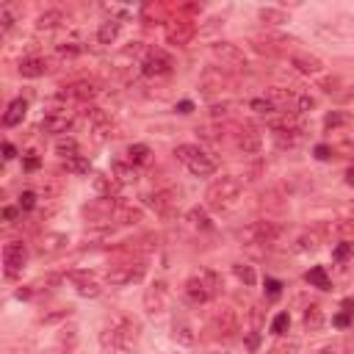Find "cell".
<instances>
[{
  "label": "cell",
  "instance_id": "obj_44",
  "mask_svg": "<svg viewBox=\"0 0 354 354\" xmlns=\"http://www.w3.org/2000/svg\"><path fill=\"white\" fill-rule=\"evenodd\" d=\"M14 23H17V14L12 12V6H0V31L9 34L14 28Z\"/></svg>",
  "mask_w": 354,
  "mask_h": 354
},
{
  "label": "cell",
  "instance_id": "obj_45",
  "mask_svg": "<svg viewBox=\"0 0 354 354\" xmlns=\"http://www.w3.org/2000/svg\"><path fill=\"white\" fill-rule=\"evenodd\" d=\"M266 354H299V343H296V340H280V343H274Z\"/></svg>",
  "mask_w": 354,
  "mask_h": 354
},
{
  "label": "cell",
  "instance_id": "obj_9",
  "mask_svg": "<svg viewBox=\"0 0 354 354\" xmlns=\"http://www.w3.org/2000/svg\"><path fill=\"white\" fill-rule=\"evenodd\" d=\"M111 329H114V337H116V351H130L136 343H138V324L127 315H119L111 321Z\"/></svg>",
  "mask_w": 354,
  "mask_h": 354
},
{
  "label": "cell",
  "instance_id": "obj_53",
  "mask_svg": "<svg viewBox=\"0 0 354 354\" xmlns=\"http://www.w3.org/2000/svg\"><path fill=\"white\" fill-rule=\"evenodd\" d=\"M340 307H343V313L354 321V299H351V296H348V299H343V302H340Z\"/></svg>",
  "mask_w": 354,
  "mask_h": 354
},
{
  "label": "cell",
  "instance_id": "obj_34",
  "mask_svg": "<svg viewBox=\"0 0 354 354\" xmlns=\"http://www.w3.org/2000/svg\"><path fill=\"white\" fill-rule=\"evenodd\" d=\"M274 141H277V147H288V149H293L299 141H302V130H274Z\"/></svg>",
  "mask_w": 354,
  "mask_h": 354
},
{
  "label": "cell",
  "instance_id": "obj_1",
  "mask_svg": "<svg viewBox=\"0 0 354 354\" xmlns=\"http://www.w3.org/2000/svg\"><path fill=\"white\" fill-rule=\"evenodd\" d=\"M241 191H244L241 177H236V174H222V177H216V180L208 186L205 202H208V208H214V211H227L230 205L238 202Z\"/></svg>",
  "mask_w": 354,
  "mask_h": 354
},
{
  "label": "cell",
  "instance_id": "obj_46",
  "mask_svg": "<svg viewBox=\"0 0 354 354\" xmlns=\"http://www.w3.org/2000/svg\"><path fill=\"white\" fill-rule=\"evenodd\" d=\"M288 326H291V315H288V313L274 315V321H271V332H274V335H285Z\"/></svg>",
  "mask_w": 354,
  "mask_h": 354
},
{
  "label": "cell",
  "instance_id": "obj_62",
  "mask_svg": "<svg viewBox=\"0 0 354 354\" xmlns=\"http://www.w3.org/2000/svg\"><path fill=\"white\" fill-rule=\"evenodd\" d=\"M346 186H354V166L346 169Z\"/></svg>",
  "mask_w": 354,
  "mask_h": 354
},
{
  "label": "cell",
  "instance_id": "obj_5",
  "mask_svg": "<svg viewBox=\"0 0 354 354\" xmlns=\"http://www.w3.org/2000/svg\"><path fill=\"white\" fill-rule=\"evenodd\" d=\"M147 277V266L141 260H130V263H119V266H111L105 271V282L114 285V288H122V285H133V282H141Z\"/></svg>",
  "mask_w": 354,
  "mask_h": 354
},
{
  "label": "cell",
  "instance_id": "obj_52",
  "mask_svg": "<svg viewBox=\"0 0 354 354\" xmlns=\"http://www.w3.org/2000/svg\"><path fill=\"white\" fill-rule=\"evenodd\" d=\"M335 258H337V260H346V258H351V244H340V247L335 249Z\"/></svg>",
  "mask_w": 354,
  "mask_h": 354
},
{
  "label": "cell",
  "instance_id": "obj_41",
  "mask_svg": "<svg viewBox=\"0 0 354 354\" xmlns=\"http://www.w3.org/2000/svg\"><path fill=\"white\" fill-rule=\"evenodd\" d=\"M67 171H72V174H89L92 171V163H89V158L78 155V158H70L67 160Z\"/></svg>",
  "mask_w": 354,
  "mask_h": 354
},
{
  "label": "cell",
  "instance_id": "obj_27",
  "mask_svg": "<svg viewBox=\"0 0 354 354\" xmlns=\"http://www.w3.org/2000/svg\"><path fill=\"white\" fill-rule=\"evenodd\" d=\"M119 34H122V23L111 17V20L100 23V28H97V42H100V45H114V42L119 39Z\"/></svg>",
  "mask_w": 354,
  "mask_h": 354
},
{
  "label": "cell",
  "instance_id": "obj_18",
  "mask_svg": "<svg viewBox=\"0 0 354 354\" xmlns=\"http://www.w3.org/2000/svg\"><path fill=\"white\" fill-rule=\"evenodd\" d=\"M72 125H75V114L72 111H61V114H50V116H45L42 119V130L45 133H70L72 130Z\"/></svg>",
  "mask_w": 354,
  "mask_h": 354
},
{
  "label": "cell",
  "instance_id": "obj_51",
  "mask_svg": "<svg viewBox=\"0 0 354 354\" xmlns=\"http://www.w3.org/2000/svg\"><path fill=\"white\" fill-rule=\"evenodd\" d=\"M78 53H81V48H78V45H72V42L59 48V56H78Z\"/></svg>",
  "mask_w": 354,
  "mask_h": 354
},
{
  "label": "cell",
  "instance_id": "obj_23",
  "mask_svg": "<svg viewBox=\"0 0 354 354\" xmlns=\"http://www.w3.org/2000/svg\"><path fill=\"white\" fill-rule=\"evenodd\" d=\"M25 116H28V103L23 97H17V100L9 103L6 114H3V127H17V125L25 122Z\"/></svg>",
  "mask_w": 354,
  "mask_h": 354
},
{
  "label": "cell",
  "instance_id": "obj_54",
  "mask_svg": "<svg viewBox=\"0 0 354 354\" xmlns=\"http://www.w3.org/2000/svg\"><path fill=\"white\" fill-rule=\"evenodd\" d=\"M337 100H340V103H354V83H351V86H346V92H340V94H337Z\"/></svg>",
  "mask_w": 354,
  "mask_h": 354
},
{
  "label": "cell",
  "instance_id": "obj_12",
  "mask_svg": "<svg viewBox=\"0 0 354 354\" xmlns=\"http://www.w3.org/2000/svg\"><path fill=\"white\" fill-rule=\"evenodd\" d=\"M97 94H100V83L92 78H81V81H72L64 86V97L78 100V103H92Z\"/></svg>",
  "mask_w": 354,
  "mask_h": 354
},
{
  "label": "cell",
  "instance_id": "obj_22",
  "mask_svg": "<svg viewBox=\"0 0 354 354\" xmlns=\"http://www.w3.org/2000/svg\"><path fill=\"white\" fill-rule=\"evenodd\" d=\"M171 340L180 343V346H194V343H197L194 326H191L186 318H174V321H171Z\"/></svg>",
  "mask_w": 354,
  "mask_h": 354
},
{
  "label": "cell",
  "instance_id": "obj_55",
  "mask_svg": "<svg viewBox=\"0 0 354 354\" xmlns=\"http://www.w3.org/2000/svg\"><path fill=\"white\" fill-rule=\"evenodd\" d=\"M3 158H6V160L17 158V149H14V144H12V141H3Z\"/></svg>",
  "mask_w": 354,
  "mask_h": 354
},
{
  "label": "cell",
  "instance_id": "obj_21",
  "mask_svg": "<svg viewBox=\"0 0 354 354\" xmlns=\"http://www.w3.org/2000/svg\"><path fill=\"white\" fill-rule=\"evenodd\" d=\"M114 222H119V225H138L141 219H144V211L138 208V205H130V202H116V208H114Z\"/></svg>",
  "mask_w": 354,
  "mask_h": 354
},
{
  "label": "cell",
  "instance_id": "obj_32",
  "mask_svg": "<svg viewBox=\"0 0 354 354\" xmlns=\"http://www.w3.org/2000/svg\"><path fill=\"white\" fill-rule=\"evenodd\" d=\"M202 282H205V288L211 291V296L216 299V296H222V291H225V280H222V274H216L214 269H205L202 274Z\"/></svg>",
  "mask_w": 354,
  "mask_h": 354
},
{
  "label": "cell",
  "instance_id": "obj_17",
  "mask_svg": "<svg viewBox=\"0 0 354 354\" xmlns=\"http://www.w3.org/2000/svg\"><path fill=\"white\" fill-rule=\"evenodd\" d=\"M67 247H70V238H67L64 233H48V236H42V241L37 244V252H39L42 258H53V255H61Z\"/></svg>",
  "mask_w": 354,
  "mask_h": 354
},
{
  "label": "cell",
  "instance_id": "obj_60",
  "mask_svg": "<svg viewBox=\"0 0 354 354\" xmlns=\"http://www.w3.org/2000/svg\"><path fill=\"white\" fill-rule=\"evenodd\" d=\"M14 216H17V208H6V211H3V219H6V222H12Z\"/></svg>",
  "mask_w": 354,
  "mask_h": 354
},
{
  "label": "cell",
  "instance_id": "obj_25",
  "mask_svg": "<svg viewBox=\"0 0 354 354\" xmlns=\"http://www.w3.org/2000/svg\"><path fill=\"white\" fill-rule=\"evenodd\" d=\"M67 23V14L61 9H45L39 17H37V31H56Z\"/></svg>",
  "mask_w": 354,
  "mask_h": 354
},
{
  "label": "cell",
  "instance_id": "obj_57",
  "mask_svg": "<svg viewBox=\"0 0 354 354\" xmlns=\"http://www.w3.org/2000/svg\"><path fill=\"white\" fill-rule=\"evenodd\" d=\"M335 324H337V326H351V318H348L346 313H340V315H335Z\"/></svg>",
  "mask_w": 354,
  "mask_h": 354
},
{
  "label": "cell",
  "instance_id": "obj_43",
  "mask_svg": "<svg viewBox=\"0 0 354 354\" xmlns=\"http://www.w3.org/2000/svg\"><path fill=\"white\" fill-rule=\"evenodd\" d=\"M335 233H337L343 241L354 244V216H351V219H340V222L335 225Z\"/></svg>",
  "mask_w": 354,
  "mask_h": 354
},
{
  "label": "cell",
  "instance_id": "obj_8",
  "mask_svg": "<svg viewBox=\"0 0 354 354\" xmlns=\"http://www.w3.org/2000/svg\"><path fill=\"white\" fill-rule=\"evenodd\" d=\"M208 332H211L216 340H230V337L238 332V315H236V310H230V307L216 310V313L211 315V321H208Z\"/></svg>",
  "mask_w": 354,
  "mask_h": 354
},
{
  "label": "cell",
  "instance_id": "obj_56",
  "mask_svg": "<svg viewBox=\"0 0 354 354\" xmlns=\"http://www.w3.org/2000/svg\"><path fill=\"white\" fill-rule=\"evenodd\" d=\"M340 122H343V116H340V114H329V116L324 119V125H326V127H337Z\"/></svg>",
  "mask_w": 354,
  "mask_h": 354
},
{
  "label": "cell",
  "instance_id": "obj_42",
  "mask_svg": "<svg viewBox=\"0 0 354 354\" xmlns=\"http://www.w3.org/2000/svg\"><path fill=\"white\" fill-rule=\"evenodd\" d=\"M72 315V307H61V310H56V313H45V315H39L37 318V324H59V321H67Z\"/></svg>",
  "mask_w": 354,
  "mask_h": 354
},
{
  "label": "cell",
  "instance_id": "obj_11",
  "mask_svg": "<svg viewBox=\"0 0 354 354\" xmlns=\"http://www.w3.org/2000/svg\"><path fill=\"white\" fill-rule=\"evenodd\" d=\"M28 263V247L23 241H12L3 247V266H6V277L14 280Z\"/></svg>",
  "mask_w": 354,
  "mask_h": 354
},
{
  "label": "cell",
  "instance_id": "obj_19",
  "mask_svg": "<svg viewBox=\"0 0 354 354\" xmlns=\"http://www.w3.org/2000/svg\"><path fill=\"white\" fill-rule=\"evenodd\" d=\"M183 296H186L191 304H205V302H211V299H214V296H211V291L205 288L202 277H191V280H186V285H183Z\"/></svg>",
  "mask_w": 354,
  "mask_h": 354
},
{
  "label": "cell",
  "instance_id": "obj_7",
  "mask_svg": "<svg viewBox=\"0 0 354 354\" xmlns=\"http://www.w3.org/2000/svg\"><path fill=\"white\" fill-rule=\"evenodd\" d=\"M141 304H144V313H147L149 318L163 315V313H166V307H169V285H166L163 280H155V282L144 291Z\"/></svg>",
  "mask_w": 354,
  "mask_h": 354
},
{
  "label": "cell",
  "instance_id": "obj_3",
  "mask_svg": "<svg viewBox=\"0 0 354 354\" xmlns=\"http://www.w3.org/2000/svg\"><path fill=\"white\" fill-rule=\"evenodd\" d=\"M280 236H282V227L277 222H269V219L252 222V225L238 230V241L247 247H274L280 241Z\"/></svg>",
  "mask_w": 354,
  "mask_h": 354
},
{
  "label": "cell",
  "instance_id": "obj_14",
  "mask_svg": "<svg viewBox=\"0 0 354 354\" xmlns=\"http://www.w3.org/2000/svg\"><path fill=\"white\" fill-rule=\"evenodd\" d=\"M177 202H180V191L177 189H160V191H155L149 197V208L155 214H160V216H169L177 208Z\"/></svg>",
  "mask_w": 354,
  "mask_h": 354
},
{
  "label": "cell",
  "instance_id": "obj_2",
  "mask_svg": "<svg viewBox=\"0 0 354 354\" xmlns=\"http://www.w3.org/2000/svg\"><path fill=\"white\" fill-rule=\"evenodd\" d=\"M174 158L180 160L194 177H211L216 174V160L197 144H177L174 147Z\"/></svg>",
  "mask_w": 354,
  "mask_h": 354
},
{
  "label": "cell",
  "instance_id": "obj_49",
  "mask_svg": "<svg viewBox=\"0 0 354 354\" xmlns=\"http://www.w3.org/2000/svg\"><path fill=\"white\" fill-rule=\"evenodd\" d=\"M337 86H340V81H337V78H326V81H321V89H324L326 94H335V97L340 94V89H337Z\"/></svg>",
  "mask_w": 354,
  "mask_h": 354
},
{
  "label": "cell",
  "instance_id": "obj_40",
  "mask_svg": "<svg viewBox=\"0 0 354 354\" xmlns=\"http://www.w3.org/2000/svg\"><path fill=\"white\" fill-rule=\"evenodd\" d=\"M313 108H315V97L299 92V94H296V103H293V114H307V111H313Z\"/></svg>",
  "mask_w": 354,
  "mask_h": 354
},
{
  "label": "cell",
  "instance_id": "obj_61",
  "mask_svg": "<svg viewBox=\"0 0 354 354\" xmlns=\"http://www.w3.org/2000/svg\"><path fill=\"white\" fill-rule=\"evenodd\" d=\"M343 354H354V335L346 340V348H343Z\"/></svg>",
  "mask_w": 354,
  "mask_h": 354
},
{
  "label": "cell",
  "instance_id": "obj_29",
  "mask_svg": "<svg viewBox=\"0 0 354 354\" xmlns=\"http://www.w3.org/2000/svg\"><path fill=\"white\" fill-rule=\"evenodd\" d=\"M302 326H304L307 332H318V329L324 326V310H321V304H310V307L302 313Z\"/></svg>",
  "mask_w": 354,
  "mask_h": 354
},
{
  "label": "cell",
  "instance_id": "obj_13",
  "mask_svg": "<svg viewBox=\"0 0 354 354\" xmlns=\"http://www.w3.org/2000/svg\"><path fill=\"white\" fill-rule=\"evenodd\" d=\"M141 72H144L147 78L169 75V72H171V59H169L163 50H149V56L141 61Z\"/></svg>",
  "mask_w": 354,
  "mask_h": 354
},
{
  "label": "cell",
  "instance_id": "obj_39",
  "mask_svg": "<svg viewBox=\"0 0 354 354\" xmlns=\"http://www.w3.org/2000/svg\"><path fill=\"white\" fill-rule=\"evenodd\" d=\"M249 108H252V111H258V114H263V116H271V114H277V111H280V108H277L266 94H263V97L249 100Z\"/></svg>",
  "mask_w": 354,
  "mask_h": 354
},
{
  "label": "cell",
  "instance_id": "obj_38",
  "mask_svg": "<svg viewBox=\"0 0 354 354\" xmlns=\"http://www.w3.org/2000/svg\"><path fill=\"white\" fill-rule=\"evenodd\" d=\"M233 274H236L238 282H244L247 288H252V285L258 282V274H255V269H252L249 263H236V266H233Z\"/></svg>",
  "mask_w": 354,
  "mask_h": 354
},
{
  "label": "cell",
  "instance_id": "obj_30",
  "mask_svg": "<svg viewBox=\"0 0 354 354\" xmlns=\"http://www.w3.org/2000/svg\"><path fill=\"white\" fill-rule=\"evenodd\" d=\"M127 160H130L133 166H147V163L152 160V149H149L147 144H130V147H127Z\"/></svg>",
  "mask_w": 354,
  "mask_h": 354
},
{
  "label": "cell",
  "instance_id": "obj_15",
  "mask_svg": "<svg viewBox=\"0 0 354 354\" xmlns=\"http://www.w3.org/2000/svg\"><path fill=\"white\" fill-rule=\"evenodd\" d=\"M67 277L72 280V285H75L78 296H83V299H97V296L103 293L100 282H97L92 274H86V271H70Z\"/></svg>",
  "mask_w": 354,
  "mask_h": 354
},
{
  "label": "cell",
  "instance_id": "obj_63",
  "mask_svg": "<svg viewBox=\"0 0 354 354\" xmlns=\"http://www.w3.org/2000/svg\"><path fill=\"white\" fill-rule=\"evenodd\" d=\"M318 354H335V346H332V343H329V346H324V348H321V351H318Z\"/></svg>",
  "mask_w": 354,
  "mask_h": 354
},
{
  "label": "cell",
  "instance_id": "obj_4",
  "mask_svg": "<svg viewBox=\"0 0 354 354\" xmlns=\"http://www.w3.org/2000/svg\"><path fill=\"white\" fill-rule=\"evenodd\" d=\"M208 53L216 61V67L225 70V72L227 70H244L247 67V53L238 45H233V42H214L208 48Z\"/></svg>",
  "mask_w": 354,
  "mask_h": 354
},
{
  "label": "cell",
  "instance_id": "obj_58",
  "mask_svg": "<svg viewBox=\"0 0 354 354\" xmlns=\"http://www.w3.org/2000/svg\"><path fill=\"white\" fill-rule=\"evenodd\" d=\"M315 158L318 160H326L329 158V147H315Z\"/></svg>",
  "mask_w": 354,
  "mask_h": 354
},
{
  "label": "cell",
  "instance_id": "obj_20",
  "mask_svg": "<svg viewBox=\"0 0 354 354\" xmlns=\"http://www.w3.org/2000/svg\"><path fill=\"white\" fill-rule=\"evenodd\" d=\"M238 149H241L247 158L260 155V149H263V136H260L258 130H252V127L241 130V136H238Z\"/></svg>",
  "mask_w": 354,
  "mask_h": 354
},
{
  "label": "cell",
  "instance_id": "obj_64",
  "mask_svg": "<svg viewBox=\"0 0 354 354\" xmlns=\"http://www.w3.org/2000/svg\"><path fill=\"white\" fill-rule=\"evenodd\" d=\"M351 258H354V244H351Z\"/></svg>",
  "mask_w": 354,
  "mask_h": 354
},
{
  "label": "cell",
  "instance_id": "obj_33",
  "mask_svg": "<svg viewBox=\"0 0 354 354\" xmlns=\"http://www.w3.org/2000/svg\"><path fill=\"white\" fill-rule=\"evenodd\" d=\"M78 141L72 138V136H61L59 141H56V155H61L64 160H70V158H78Z\"/></svg>",
  "mask_w": 354,
  "mask_h": 354
},
{
  "label": "cell",
  "instance_id": "obj_37",
  "mask_svg": "<svg viewBox=\"0 0 354 354\" xmlns=\"http://www.w3.org/2000/svg\"><path fill=\"white\" fill-rule=\"evenodd\" d=\"M56 343H61V346H75V348H78V326H75V324H64V326H59V332H56Z\"/></svg>",
  "mask_w": 354,
  "mask_h": 354
},
{
  "label": "cell",
  "instance_id": "obj_35",
  "mask_svg": "<svg viewBox=\"0 0 354 354\" xmlns=\"http://www.w3.org/2000/svg\"><path fill=\"white\" fill-rule=\"evenodd\" d=\"M186 219H189V222H191L197 230H211V227H214V225H211L208 211H205V208H200V205H197V208H191V211L186 214Z\"/></svg>",
  "mask_w": 354,
  "mask_h": 354
},
{
  "label": "cell",
  "instance_id": "obj_50",
  "mask_svg": "<svg viewBox=\"0 0 354 354\" xmlns=\"http://www.w3.org/2000/svg\"><path fill=\"white\" fill-rule=\"evenodd\" d=\"M45 354H78V348H75V346H61V343H56V346L45 348Z\"/></svg>",
  "mask_w": 354,
  "mask_h": 354
},
{
  "label": "cell",
  "instance_id": "obj_24",
  "mask_svg": "<svg viewBox=\"0 0 354 354\" xmlns=\"http://www.w3.org/2000/svg\"><path fill=\"white\" fill-rule=\"evenodd\" d=\"M258 20H260L263 25H271V28H280V25H285V23H291V14H288L285 9H280V6H263V9L258 12Z\"/></svg>",
  "mask_w": 354,
  "mask_h": 354
},
{
  "label": "cell",
  "instance_id": "obj_36",
  "mask_svg": "<svg viewBox=\"0 0 354 354\" xmlns=\"http://www.w3.org/2000/svg\"><path fill=\"white\" fill-rule=\"evenodd\" d=\"M304 280L313 285V288H321V291H329V277H326V271H324V266H313L307 274H304Z\"/></svg>",
  "mask_w": 354,
  "mask_h": 354
},
{
  "label": "cell",
  "instance_id": "obj_26",
  "mask_svg": "<svg viewBox=\"0 0 354 354\" xmlns=\"http://www.w3.org/2000/svg\"><path fill=\"white\" fill-rule=\"evenodd\" d=\"M20 75L23 78H42L45 72H48V61L45 59H39V56H28V59H23L20 61Z\"/></svg>",
  "mask_w": 354,
  "mask_h": 354
},
{
  "label": "cell",
  "instance_id": "obj_28",
  "mask_svg": "<svg viewBox=\"0 0 354 354\" xmlns=\"http://www.w3.org/2000/svg\"><path fill=\"white\" fill-rule=\"evenodd\" d=\"M111 177L116 183H133L136 180V166L125 158V160H114L111 163Z\"/></svg>",
  "mask_w": 354,
  "mask_h": 354
},
{
  "label": "cell",
  "instance_id": "obj_48",
  "mask_svg": "<svg viewBox=\"0 0 354 354\" xmlns=\"http://www.w3.org/2000/svg\"><path fill=\"white\" fill-rule=\"evenodd\" d=\"M34 205H37V191H23L20 194V211H34Z\"/></svg>",
  "mask_w": 354,
  "mask_h": 354
},
{
  "label": "cell",
  "instance_id": "obj_6",
  "mask_svg": "<svg viewBox=\"0 0 354 354\" xmlns=\"http://www.w3.org/2000/svg\"><path fill=\"white\" fill-rule=\"evenodd\" d=\"M163 34H166V42H169V45H174V48H186V45L197 37V25H194V20H189V17H183V14H177L174 20H169V23L163 25Z\"/></svg>",
  "mask_w": 354,
  "mask_h": 354
},
{
  "label": "cell",
  "instance_id": "obj_10",
  "mask_svg": "<svg viewBox=\"0 0 354 354\" xmlns=\"http://www.w3.org/2000/svg\"><path fill=\"white\" fill-rule=\"evenodd\" d=\"M230 86H233V78H230L225 70H219V67H208V70L200 75V92L208 94V97L222 94V92H227Z\"/></svg>",
  "mask_w": 354,
  "mask_h": 354
},
{
  "label": "cell",
  "instance_id": "obj_59",
  "mask_svg": "<svg viewBox=\"0 0 354 354\" xmlns=\"http://www.w3.org/2000/svg\"><path fill=\"white\" fill-rule=\"evenodd\" d=\"M177 108H180V114H191V108H194V105H191L189 100H183V103H180V105H177Z\"/></svg>",
  "mask_w": 354,
  "mask_h": 354
},
{
  "label": "cell",
  "instance_id": "obj_31",
  "mask_svg": "<svg viewBox=\"0 0 354 354\" xmlns=\"http://www.w3.org/2000/svg\"><path fill=\"white\" fill-rule=\"evenodd\" d=\"M321 247V233H302L293 241V252H315Z\"/></svg>",
  "mask_w": 354,
  "mask_h": 354
},
{
  "label": "cell",
  "instance_id": "obj_16",
  "mask_svg": "<svg viewBox=\"0 0 354 354\" xmlns=\"http://www.w3.org/2000/svg\"><path fill=\"white\" fill-rule=\"evenodd\" d=\"M291 67L299 75H321L324 72V61L318 56H313V53H304V50H299V53L291 56Z\"/></svg>",
  "mask_w": 354,
  "mask_h": 354
},
{
  "label": "cell",
  "instance_id": "obj_47",
  "mask_svg": "<svg viewBox=\"0 0 354 354\" xmlns=\"http://www.w3.org/2000/svg\"><path fill=\"white\" fill-rule=\"evenodd\" d=\"M249 324H252V332H260L263 329V310L258 304L249 307Z\"/></svg>",
  "mask_w": 354,
  "mask_h": 354
}]
</instances>
